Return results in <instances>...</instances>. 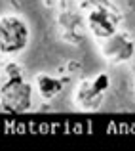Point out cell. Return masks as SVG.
<instances>
[{
	"mask_svg": "<svg viewBox=\"0 0 135 151\" xmlns=\"http://www.w3.org/2000/svg\"><path fill=\"white\" fill-rule=\"evenodd\" d=\"M0 71H2V78H6V77H19V75H23V69L19 67V63H15V61H6Z\"/></svg>",
	"mask_w": 135,
	"mask_h": 151,
	"instance_id": "8",
	"label": "cell"
},
{
	"mask_svg": "<svg viewBox=\"0 0 135 151\" xmlns=\"http://www.w3.org/2000/svg\"><path fill=\"white\" fill-rule=\"evenodd\" d=\"M99 50H101L103 58H107L112 63H126L133 58L135 54V42L124 31H116V33L109 35V37L99 40Z\"/></svg>",
	"mask_w": 135,
	"mask_h": 151,
	"instance_id": "4",
	"label": "cell"
},
{
	"mask_svg": "<svg viewBox=\"0 0 135 151\" xmlns=\"http://www.w3.org/2000/svg\"><path fill=\"white\" fill-rule=\"evenodd\" d=\"M0 82H2V71H0Z\"/></svg>",
	"mask_w": 135,
	"mask_h": 151,
	"instance_id": "10",
	"label": "cell"
},
{
	"mask_svg": "<svg viewBox=\"0 0 135 151\" xmlns=\"http://www.w3.org/2000/svg\"><path fill=\"white\" fill-rule=\"evenodd\" d=\"M105 94L107 92L97 88L93 78H84L78 82L76 90H74V101L84 111H97L105 100Z\"/></svg>",
	"mask_w": 135,
	"mask_h": 151,
	"instance_id": "6",
	"label": "cell"
},
{
	"mask_svg": "<svg viewBox=\"0 0 135 151\" xmlns=\"http://www.w3.org/2000/svg\"><path fill=\"white\" fill-rule=\"evenodd\" d=\"M31 29L29 23L15 14L0 15V54L15 55L29 46Z\"/></svg>",
	"mask_w": 135,
	"mask_h": 151,
	"instance_id": "3",
	"label": "cell"
},
{
	"mask_svg": "<svg viewBox=\"0 0 135 151\" xmlns=\"http://www.w3.org/2000/svg\"><path fill=\"white\" fill-rule=\"evenodd\" d=\"M34 86H36V92L40 94V98H44V100H53L63 90V82L59 81V78H55L53 75H50V73L36 75Z\"/></svg>",
	"mask_w": 135,
	"mask_h": 151,
	"instance_id": "7",
	"label": "cell"
},
{
	"mask_svg": "<svg viewBox=\"0 0 135 151\" xmlns=\"http://www.w3.org/2000/svg\"><path fill=\"white\" fill-rule=\"evenodd\" d=\"M33 107V84L23 75L6 77L0 82V109L6 113H25Z\"/></svg>",
	"mask_w": 135,
	"mask_h": 151,
	"instance_id": "2",
	"label": "cell"
},
{
	"mask_svg": "<svg viewBox=\"0 0 135 151\" xmlns=\"http://www.w3.org/2000/svg\"><path fill=\"white\" fill-rule=\"evenodd\" d=\"M59 35L63 37V40L70 42V44H80L84 40L86 33V21L84 15L76 14V12H61L59 14Z\"/></svg>",
	"mask_w": 135,
	"mask_h": 151,
	"instance_id": "5",
	"label": "cell"
},
{
	"mask_svg": "<svg viewBox=\"0 0 135 151\" xmlns=\"http://www.w3.org/2000/svg\"><path fill=\"white\" fill-rule=\"evenodd\" d=\"M93 82L97 84V88L99 90H103V92H107V90L110 88V77L107 73H99V75H95L93 77Z\"/></svg>",
	"mask_w": 135,
	"mask_h": 151,
	"instance_id": "9",
	"label": "cell"
},
{
	"mask_svg": "<svg viewBox=\"0 0 135 151\" xmlns=\"http://www.w3.org/2000/svg\"><path fill=\"white\" fill-rule=\"evenodd\" d=\"M80 12L86 29L99 40L116 33L122 21L120 10L110 0H80Z\"/></svg>",
	"mask_w": 135,
	"mask_h": 151,
	"instance_id": "1",
	"label": "cell"
}]
</instances>
